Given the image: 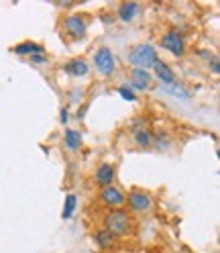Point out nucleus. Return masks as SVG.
Returning <instances> with one entry per match:
<instances>
[{"label": "nucleus", "instance_id": "nucleus-1", "mask_svg": "<svg viewBox=\"0 0 220 253\" xmlns=\"http://www.w3.org/2000/svg\"><path fill=\"white\" fill-rule=\"evenodd\" d=\"M104 227L108 233H112L114 237H124L133 231V223L127 211L122 209H110V212L104 216Z\"/></svg>", "mask_w": 220, "mask_h": 253}, {"label": "nucleus", "instance_id": "nucleus-2", "mask_svg": "<svg viewBox=\"0 0 220 253\" xmlns=\"http://www.w3.org/2000/svg\"><path fill=\"white\" fill-rule=\"evenodd\" d=\"M159 61V55H157L155 47L149 45V43H139L135 45L131 53H129V63H133V66H137V70H149L153 68L155 63Z\"/></svg>", "mask_w": 220, "mask_h": 253}, {"label": "nucleus", "instance_id": "nucleus-3", "mask_svg": "<svg viewBox=\"0 0 220 253\" xmlns=\"http://www.w3.org/2000/svg\"><path fill=\"white\" fill-rule=\"evenodd\" d=\"M94 66H96V70L102 76H112L116 72V57L108 47H100V49L94 53Z\"/></svg>", "mask_w": 220, "mask_h": 253}, {"label": "nucleus", "instance_id": "nucleus-4", "mask_svg": "<svg viewBox=\"0 0 220 253\" xmlns=\"http://www.w3.org/2000/svg\"><path fill=\"white\" fill-rule=\"evenodd\" d=\"M161 47L167 49L171 55H176V57H183L185 55V41H183V37L178 33V31H169V33H165L161 37Z\"/></svg>", "mask_w": 220, "mask_h": 253}, {"label": "nucleus", "instance_id": "nucleus-5", "mask_svg": "<svg viewBox=\"0 0 220 253\" xmlns=\"http://www.w3.org/2000/svg\"><path fill=\"white\" fill-rule=\"evenodd\" d=\"M64 29L72 39H82L88 31V21H86V17H82V14H70L64 23Z\"/></svg>", "mask_w": 220, "mask_h": 253}, {"label": "nucleus", "instance_id": "nucleus-6", "mask_svg": "<svg viewBox=\"0 0 220 253\" xmlns=\"http://www.w3.org/2000/svg\"><path fill=\"white\" fill-rule=\"evenodd\" d=\"M124 200H129V207H131L133 211H137V212L149 211L151 204H153L151 196H149L147 192H143V190H131L129 196H124Z\"/></svg>", "mask_w": 220, "mask_h": 253}, {"label": "nucleus", "instance_id": "nucleus-7", "mask_svg": "<svg viewBox=\"0 0 220 253\" xmlns=\"http://www.w3.org/2000/svg\"><path fill=\"white\" fill-rule=\"evenodd\" d=\"M100 200H102V204H106V207H110V209H120L124 202V194L120 192L118 188H114V186H106V188H102V192H100Z\"/></svg>", "mask_w": 220, "mask_h": 253}, {"label": "nucleus", "instance_id": "nucleus-8", "mask_svg": "<svg viewBox=\"0 0 220 253\" xmlns=\"http://www.w3.org/2000/svg\"><path fill=\"white\" fill-rule=\"evenodd\" d=\"M116 180V168L112 164H102L96 169V184L106 188V186H112Z\"/></svg>", "mask_w": 220, "mask_h": 253}, {"label": "nucleus", "instance_id": "nucleus-9", "mask_svg": "<svg viewBox=\"0 0 220 253\" xmlns=\"http://www.w3.org/2000/svg\"><path fill=\"white\" fill-rule=\"evenodd\" d=\"M151 86V74L145 70H131V90H147Z\"/></svg>", "mask_w": 220, "mask_h": 253}, {"label": "nucleus", "instance_id": "nucleus-10", "mask_svg": "<svg viewBox=\"0 0 220 253\" xmlns=\"http://www.w3.org/2000/svg\"><path fill=\"white\" fill-rule=\"evenodd\" d=\"M64 72L70 74V76H73V78H84V76L90 72V68H88V63H86L84 59L77 57V59H72V61L66 63Z\"/></svg>", "mask_w": 220, "mask_h": 253}, {"label": "nucleus", "instance_id": "nucleus-11", "mask_svg": "<svg viewBox=\"0 0 220 253\" xmlns=\"http://www.w3.org/2000/svg\"><path fill=\"white\" fill-rule=\"evenodd\" d=\"M17 55H43L45 51V47L39 45V43H33V41H25V43H19V45H14V49H12Z\"/></svg>", "mask_w": 220, "mask_h": 253}, {"label": "nucleus", "instance_id": "nucleus-12", "mask_svg": "<svg viewBox=\"0 0 220 253\" xmlns=\"http://www.w3.org/2000/svg\"><path fill=\"white\" fill-rule=\"evenodd\" d=\"M153 68H155V74H157V78L161 80V84H163V86L174 84V82H176V74H174V70H171L165 61H161V59H159Z\"/></svg>", "mask_w": 220, "mask_h": 253}, {"label": "nucleus", "instance_id": "nucleus-13", "mask_svg": "<svg viewBox=\"0 0 220 253\" xmlns=\"http://www.w3.org/2000/svg\"><path fill=\"white\" fill-rule=\"evenodd\" d=\"M137 10H139V4L137 2H122L118 6V19L124 21V23H131L135 19Z\"/></svg>", "mask_w": 220, "mask_h": 253}, {"label": "nucleus", "instance_id": "nucleus-14", "mask_svg": "<svg viewBox=\"0 0 220 253\" xmlns=\"http://www.w3.org/2000/svg\"><path fill=\"white\" fill-rule=\"evenodd\" d=\"M64 141H66V147H68L70 151H77V149L82 147V135L77 133V131H73V129H68V131H66Z\"/></svg>", "mask_w": 220, "mask_h": 253}, {"label": "nucleus", "instance_id": "nucleus-15", "mask_svg": "<svg viewBox=\"0 0 220 253\" xmlns=\"http://www.w3.org/2000/svg\"><path fill=\"white\" fill-rule=\"evenodd\" d=\"M161 90H163V92H167V94H171V96L180 98V100H190V92H187V90H185L182 84H178V82L167 84V86H163Z\"/></svg>", "mask_w": 220, "mask_h": 253}, {"label": "nucleus", "instance_id": "nucleus-16", "mask_svg": "<svg viewBox=\"0 0 220 253\" xmlns=\"http://www.w3.org/2000/svg\"><path fill=\"white\" fill-rule=\"evenodd\" d=\"M75 207H77V196H75V194H68V196H66V202H64V211H61V216H64L66 220L72 218Z\"/></svg>", "mask_w": 220, "mask_h": 253}, {"label": "nucleus", "instance_id": "nucleus-17", "mask_svg": "<svg viewBox=\"0 0 220 253\" xmlns=\"http://www.w3.org/2000/svg\"><path fill=\"white\" fill-rule=\"evenodd\" d=\"M135 141H137L139 147L147 149V147H151V143H153V137H151V133H149L147 129H139V131H135Z\"/></svg>", "mask_w": 220, "mask_h": 253}, {"label": "nucleus", "instance_id": "nucleus-18", "mask_svg": "<svg viewBox=\"0 0 220 253\" xmlns=\"http://www.w3.org/2000/svg\"><path fill=\"white\" fill-rule=\"evenodd\" d=\"M114 239H116V237H114L112 233H108L106 229H104V231H98V233H96V243H98L100 247H104V249H108V247H112Z\"/></svg>", "mask_w": 220, "mask_h": 253}, {"label": "nucleus", "instance_id": "nucleus-19", "mask_svg": "<svg viewBox=\"0 0 220 253\" xmlns=\"http://www.w3.org/2000/svg\"><path fill=\"white\" fill-rule=\"evenodd\" d=\"M118 94L124 98V100H129V102H133V100H137V96H135V92L131 90V88H127V86H120L118 88Z\"/></svg>", "mask_w": 220, "mask_h": 253}, {"label": "nucleus", "instance_id": "nucleus-20", "mask_svg": "<svg viewBox=\"0 0 220 253\" xmlns=\"http://www.w3.org/2000/svg\"><path fill=\"white\" fill-rule=\"evenodd\" d=\"M31 61H33V63H47L49 59H47L45 55H33V57H31Z\"/></svg>", "mask_w": 220, "mask_h": 253}, {"label": "nucleus", "instance_id": "nucleus-21", "mask_svg": "<svg viewBox=\"0 0 220 253\" xmlns=\"http://www.w3.org/2000/svg\"><path fill=\"white\" fill-rule=\"evenodd\" d=\"M68 119H70V117H68V108H61V113H59V121H61V123H68Z\"/></svg>", "mask_w": 220, "mask_h": 253}, {"label": "nucleus", "instance_id": "nucleus-22", "mask_svg": "<svg viewBox=\"0 0 220 253\" xmlns=\"http://www.w3.org/2000/svg\"><path fill=\"white\" fill-rule=\"evenodd\" d=\"M70 98H72L73 102H77V98H82V92H77V90H73V92H72V96H70Z\"/></svg>", "mask_w": 220, "mask_h": 253}, {"label": "nucleus", "instance_id": "nucleus-23", "mask_svg": "<svg viewBox=\"0 0 220 253\" xmlns=\"http://www.w3.org/2000/svg\"><path fill=\"white\" fill-rule=\"evenodd\" d=\"M212 72L218 74V59L216 57H212Z\"/></svg>", "mask_w": 220, "mask_h": 253}]
</instances>
